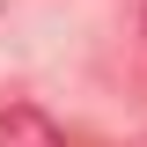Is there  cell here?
I'll list each match as a JSON object with an SVG mask.
<instances>
[{
  "instance_id": "cell-1",
  "label": "cell",
  "mask_w": 147,
  "mask_h": 147,
  "mask_svg": "<svg viewBox=\"0 0 147 147\" xmlns=\"http://www.w3.org/2000/svg\"><path fill=\"white\" fill-rule=\"evenodd\" d=\"M0 147H66V132H59L37 103H7L0 110Z\"/></svg>"
}]
</instances>
